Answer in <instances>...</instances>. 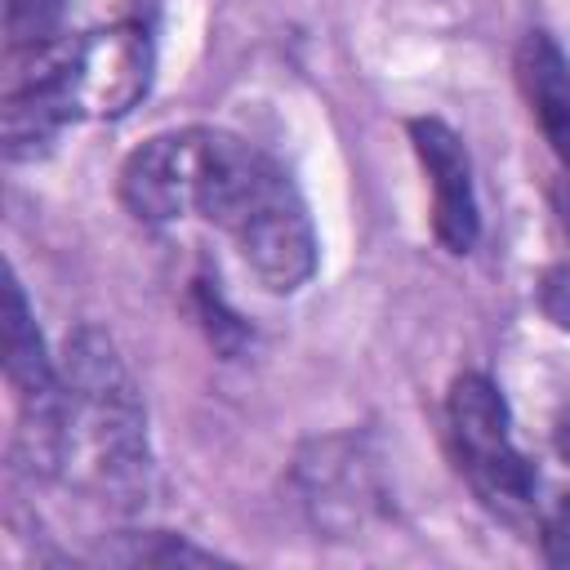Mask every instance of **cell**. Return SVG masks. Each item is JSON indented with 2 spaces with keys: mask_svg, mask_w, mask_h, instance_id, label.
Wrapping results in <instances>:
<instances>
[{
  "mask_svg": "<svg viewBox=\"0 0 570 570\" xmlns=\"http://www.w3.org/2000/svg\"><path fill=\"white\" fill-rule=\"evenodd\" d=\"M191 214L223 227L272 294H294L316 272V232L289 169L263 147L200 129Z\"/></svg>",
  "mask_w": 570,
  "mask_h": 570,
  "instance_id": "6da1fadb",
  "label": "cell"
},
{
  "mask_svg": "<svg viewBox=\"0 0 570 570\" xmlns=\"http://www.w3.org/2000/svg\"><path fill=\"white\" fill-rule=\"evenodd\" d=\"M58 472L85 494L138 508L151 485L147 410L116 343L80 325L62 347V463Z\"/></svg>",
  "mask_w": 570,
  "mask_h": 570,
  "instance_id": "7a4b0ae2",
  "label": "cell"
},
{
  "mask_svg": "<svg viewBox=\"0 0 570 570\" xmlns=\"http://www.w3.org/2000/svg\"><path fill=\"white\" fill-rule=\"evenodd\" d=\"M445 423L454 441L459 472L476 490V499L499 512L503 521H521L534 508V468L512 441V414L494 379L468 370L450 383L445 396Z\"/></svg>",
  "mask_w": 570,
  "mask_h": 570,
  "instance_id": "3957f363",
  "label": "cell"
},
{
  "mask_svg": "<svg viewBox=\"0 0 570 570\" xmlns=\"http://www.w3.org/2000/svg\"><path fill=\"white\" fill-rule=\"evenodd\" d=\"M4 379L18 401L22 463L40 476H53L62 463V365H53V356L45 352L18 276H9L4 285Z\"/></svg>",
  "mask_w": 570,
  "mask_h": 570,
  "instance_id": "277c9868",
  "label": "cell"
},
{
  "mask_svg": "<svg viewBox=\"0 0 570 570\" xmlns=\"http://www.w3.org/2000/svg\"><path fill=\"white\" fill-rule=\"evenodd\" d=\"M151 31L134 18L107 22L62 45V85L76 107V120H116L134 111L151 85Z\"/></svg>",
  "mask_w": 570,
  "mask_h": 570,
  "instance_id": "5b68a950",
  "label": "cell"
},
{
  "mask_svg": "<svg viewBox=\"0 0 570 570\" xmlns=\"http://www.w3.org/2000/svg\"><path fill=\"white\" fill-rule=\"evenodd\" d=\"M414 156L432 183V232L450 254H472L481 236V205H476V183H472V160L463 138L436 120V116H414L410 125Z\"/></svg>",
  "mask_w": 570,
  "mask_h": 570,
  "instance_id": "8992f818",
  "label": "cell"
},
{
  "mask_svg": "<svg viewBox=\"0 0 570 570\" xmlns=\"http://www.w3.org/2000/svg\"><path fill=\"white\" fill-rule=\"evenodd\" d=\"M200 129H165L134 147L120 165V200L142 223H174L191 214V178Z\"/></svg>",
  "mask_w": 570,
  "mask_h": 570,
  "instance_id": "52a82bcc",
  "label": "cell"
},
{
  "mask_svg": "<svg viewBox=\"0 0 570 570\" xmlns=\"http://www.w3.org/2000/svg\"><path fill=\"white\" fill-rule=\"evenodd\" d=\"M517 85L539 120L543 138L552 142L557 160L570 174V58L548 31H525L517 45Z\"/></svg>",
  "mask_w": 570,
  "mask_h": 570,
  "instance_id": "ba28073f",
  "label": "cell"
},
{
  "mask_svg": "<svg viewBox=\"0 0 570 570\" xmlns=\"http://www.w3.org/2000/svg\"><path fill=\"white\" fill-rule=\"evenodd\" d=\"M62 13V0H4V31L13 53L49 45V31Z\"/></svg>",
  "mask_w": 570,
  "mask_h": 570,
  "instance_id": "9c48e42d",
  "label": "cell"
},
{
  "mask_svg": "<svg viewBox=\"0 0 570 570\" xmlns=\"http://www.w3.org/2000/svg\"><path fill=\"white\" fill-rule=\"evenodd\" d=\"M125 561H151V566H209V561H218V557L205 552V548H196V543H187V539H174V534H165V530H151L147 539H138V548L125 552Z\"/></svg>",
  "mask_w": 570,
  "mask_h": 570,
  "instance_id": "30bf717a",
  "label": "cell"
},
{
  "mask_svg": "<svg viewBox=\"0 0 570 570\" xmlns=\"http://www.w3.org/2000/svg\"><path fill=\"white\" fill-rule=\"evenodd\" d=\"M539 307L557 330H570V263H557L539 281Z\"/></svg>",
  "mask_w": 570,
  "mask_h": 570,
  "instance_id": "8fae6325",
  "label": "cell"
},
{
  "mask_svg": "<svg viewBox=\"0 0 570 570\" xmlns=\"http://www.w3.org/2000/svg\"><path fill=\"white\" fill-rule=\"evenodd\" d=\"M543 548H548V561H570V494L548 512L543 521Z\"/></svg>",
  "mask_w": 570,
  "mask_h": 570,
  "instance_id": "7c38bea8",
  "label": "cell"
},
{
  "mask_svg": "<svg viewBox=\"0 0 570 570\" xmlns=\"http://www.w3.org/2000/svg\"><path fill=\"white\" fill-rule=\"evenodd\" d=\"M552 200H557V218H561V227H566V236H570V174L557 183V196H552Z\"/></svg>",
  "mask_w": 570,
  "mask_h": 570,
  "instance_id": "4fadbf2b",
  "label": "cell"
}]
</instances>
